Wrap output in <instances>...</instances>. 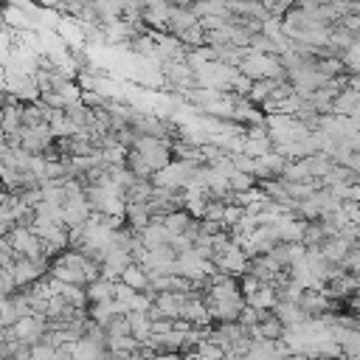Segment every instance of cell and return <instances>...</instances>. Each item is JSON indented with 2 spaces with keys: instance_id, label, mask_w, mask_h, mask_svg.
<instances>
[{
  "instance_id": "5",
  "label": "cell",
  "mask_w": 360,
  "mask_h": 360,
  "mask_svg": "<svg viewBox=\"0 0 360 360\" xmlns=\"http://www.w3.org/2000/svg\"><path fill=\"white\" fill-rule=\"evenodd\" d=\"M228 186H231L233 194H245V191L256 188V177H253V174H245V172H233V174L228 177Z\"/></svg>"
},
{
  "instance_id": "7",
  "label": "cell",
  "mask_w": 360,
  "mask_h": 360,
  "mask_svg": "<svg viewBox=\"0 0 360 360\" xmlns=\"http://www.w3.org/2000/svg\"><path fill=\"white\" fill-rule=\"evenodd\" d=\"M0 253H11V245H8V239H0Z\"/></svg>"
},
{
  "instance_id": "6",
  "label": "cell",
  "mask_w": 360,
  "mask_h": 360,
  "mask_svg": "<svg viewBox=\"0 0 360 360\" xmlns=\"http://www.w3.org/2000/svg\"><path fill=\"white\" fill-rule=\"evenodd\" d=\"M186 360H214V357H208V354H200V352H191Z\"/></svg>"
},
{
  "instance_id": "8",
  "label": "cell",
  "mask_w": 360,
  "mask_h": 360,
  "mask_svg": "<svg viewBox=\"0 0 360 360\" xmlns=\"http://www.w3.org/2000/svg\"><path fill=\"white\" fill-rule=\"evenodd\" d=\"M3 349H6V332H0V357H3Z\"/></svg>"
},
{
  "instance_id": "1",
  "label": "cell",
  "mask_w": 360,
  "mask_h": 360,
  "mask_svg": "<svg viewBox=\"0 0 360 360\" xmlns=\"http://www.w3.org/2000/svg\"><path fill=\"white\" fill-rule=\"evenodd\" d=\"M132 149L146 160V166L152 169V174H155V172H160V169H166V166L172 163V146H169V141L138 135Z\"/></svg>"
},
{
  "instance_id": "2",
  "label": "cell",
  "mask_w": 360,
  "mask_h": 360,
  "mask_svg": "<svg viewBox=\"0 0 360 360\" xmlns=\"http://www.w3.org/2000/svg\"><path fill=\"white\" fill-rule=\"evenodd\" d=\"M45 270H51V262L48 259L34 262V259H22L20 256L14 262V267H11V276H14V284L17 287H31V284H37L45 276Z\"/></svg>"
},
{
  "instance_id": "4",
  "label": "cell",
  "mask_w": 360,
  "mask_h": 360,
  "mask_svg": "<svg viewBox=\"0 0 360 360\" xmlns=\"http://www.w3.org/2000/svg\"><path fill=\"white\" fill-rule=\"evenodd\" d=\"M191 222H194V219H191L186 211H172V214L163 217V225H166V231H169L172 239H174V236H183Z\"/></svg>"
},
{
  "instance_id": "9",
  "label": "cell",
  "mask_w": 360,
  "mask_h": 360,
  "mask_svg": "<svg viewBox=\"0 0 360 360\" xmlns=\"http://www.w3.org/2000/svg\"><path fill=\"white\" fill-rule=\"evenodd\" d=\"M0 332H3V326H0Z\"/></svg>"
},
{
  "instance_id": "3",
  "label": "cell",
  "mask_w": 360,
  "mask_h": 360,
  "mask_svg": "<svg viewBox=\"0 0 360 360\" xmlns=\"http://www.w3.org/2000/svg\"><path fill=\"white\" fill-rule=\"evenodd\" d=\"M124 287H129V290H135V292H149V273L141 267V264H129L124 273H121V278H118Z\"/></svg>"
}]
</instances>
